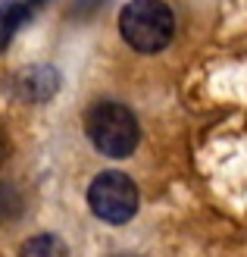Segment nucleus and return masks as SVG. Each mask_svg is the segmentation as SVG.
Returning <instances> with one entry per match:
<instances>
[{
  "label": "nucleus",
  "mask_w": 247,
  "mask_h": 257,
  "mask_svg": "<svg viewBox=\"0 0 247 257\" xmlns=\"http://www.w3.org/2000/svg\"><path fill=\"white\" fill-rule=\"evenodd\" d=\"M85 132L91 138V145L103 157H113V160L128 157L138 148V138H141L135 113L125 104H116V100H97L85 113Z\"/></svg>",
  "instance_id": "obj_1"
},
{
  "label": "nucleus",
  "mask_w": 247,
  "mask_h": 257,
  "mask_svg": "<svg viewBox=\"0 0 247 257\" xmlns=\"http://www.w3.org/2000/svg\"><path fill=\"white\" fill-rule=\"evenodd\" d=\"M119 32L138 54H160L175 35V16L163 0H132L119 13Z\"/></svg>",
  "instance_id": "obj_2"
},
{
  "label": "nucleus",
  "mask_w": 247,
  "mask_h": 257,
  "mask_svg": "<svg viewBox=\"0 0 247 257\" xmlns=\"http://www.w3.org/2000/svg\"><path fill=\"white\" fill-rule=\"evenodd\" d=\"M88 207L97 220L122 226L138 213V185L125 173H100L88 188Z\"/></svg>",
  "instance_id": "obj_3"
},
{
  "label": "nucleus",
  "mask_w": 247,
  "mask_h": 257,
  "mask_svg": "<svg viewBox=\"0 0 247 257\" xmlns=\"http://www.w3.org/2000/svg\"><path fill=\"white\" fill-rule=\"evenodd\" d=\"M13 97L22 104H44L60 91V72L50 66H29L13 75Z\"/></svg>",
  "instance_id": "obj_4"
},
{
  "label": "nucleus",
  "mask_w": 247,
  "mask_h": 257,
  "mask_svg": "<svg viewBox=\"0 0 247 257\" xmlns=\"http://www.w3.org/2000/svg\"><path fill=\"white\" fill-rule=\"evenodd\" d=\"M32 16L35 13L25 0H0V47H7L10 38L19 32V25Z\"/></svg>",
  "instance_id": "obj_5"
},
{
  "label": "nucleus",
  "mask_w": 247,
  "mask_h": 257,
  "mask_svg": "<svg viewBox=\"0 0 247 257\" xmlns=\"http://www.w3.org/2000/svg\"><path fill=\"white\" fill-rule=\"evenodd\" d=\"M66 245L57 235H35L22 245V257H66Z\"/></svg>",
  "instance_id": "obj_6"
},
{
  "label": "nucleus",
  "mask_w": 247,
  "mask_h": 257,
  "mask_svg": "<svg viewBox=\"0 0 247 257\" xmlns=\"http://www.w3.org/2000/svg\"><path fill=\"white\" fill-rule=\"evenodd\" d=\"M19 207H22V198L16 195V188L0 185V223L13 220V216L19 213Z\"/></svg>",
  "instance_id": "obj_7"
},
{
  "label": "nucleus",
  "mask_w": 247,
  "mask_h": 257,
  "mask_svg": "<svg viewBox=\"0 0 247 257\" xmlns=\"http://www.w3.org/2000/svg\"><path fill=\"white\" fill-rule=\"evenodd\" d=\"M103 0H79V7H75V16H88V13H94Z\"/></svg>",
  "instance_id": "obj_8"
},
{
  "label": "nucleus",
  "mask_w": 247,
  "mask_h": 257,
  "mask_svg": "<svg viewBox=\"0 0 247 257\" xmlns=\"http://www.w3.org/2000/svg\"><path fill=\"white\" fill-rule=\"evenodd\" d=\"M7 157H10V138L4 132V125H0V166L7 163Z\"/></svg>",
  "instance_id": "obj_9"
}]
</instances>
